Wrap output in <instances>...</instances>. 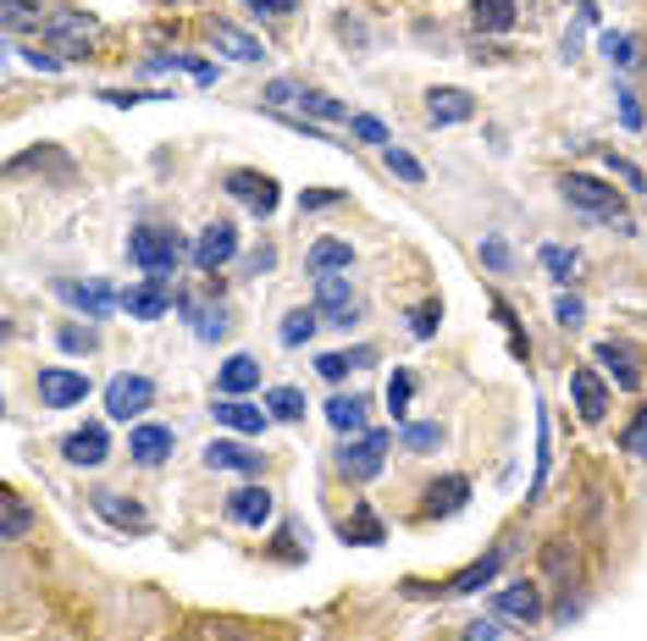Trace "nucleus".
Listing matches in <instances>:
<instances>
[{
    "label": "nucleus",
    "instance_id": "f257e3e1",
    "mask_svg": "<svg viewBox=\"0 0 647 641\" xmlns=\"http://www.w3.org/2000/svg\"><path fill=\"white\" fill-rule=\"evenodd\" d=\"M564 200H571L576 211H587V216H598V222H609L614 233H636V222L625 216V200H620V189H609L603 177L571 171V177H564Z\"/></svg>",
    "mask_w": 647,
    "mask_h": 641
},
{
    "label": "nucleus",
    "instance_id": "f03ea898",
    "mask_svg": "<svg viewBox=\"0 0 647 641\" xmlns=\"http://www.w3.org/2000/svg\"><path fill=\"white\" fill-rule=\"evenodd\" d=\"M39 39H45L61 61H84V56L95 50L100 28H95L84 12H50V17H45V28H39Z\"/></svg>",
    "mask_w": 647,
    "mask_h": 641
},
{
    "label": "nucleus",
    "instance_id": "7ed1b4c3",
    "mask_svg": "<svg viewBox=\"0 0 647 641\" xmlns=\"http://www.w3.org/2000/svg\"><path fill=\"white\" fill-rule=\"evenodd\" d=\"M178 254H183V244H178V233H167V227H139V233L128 238V260L144 265V271H155V277H167V271L178 265Z\"/></svg>",
    "mask_w": 647,
    "mask_h": 641
},
{
    "label": "nucleus",
    "instance_id": "20e7f679",
    "mask_svg": "<svg viewBox=\"0 0 647 641\" xmlns=\"http://www.w3.org/2000/svg\"><path fill=\"white\" fill-rule=\"evenodd\" d=\"M315 310L327 327H355L360 321V299L349 288V277H338V271H315Z\"/></svg>",
    "mask_w": 647,
    "mask_h": 641
},
{
    "label": "nucleus",
    "instance_id": "39448f33",
    "mask_svg": "<svg viewBox=\"0 0 647 641\" xmlns=\"http://www.w3.org/2000/svg\"><path fill=\"white\" fill-rule=\"evenodd\" d=\"M387 448H393L387 431H360V437L338 453V471H344L349 482H371V476L387 465Z\"/></svg>",
    "mask_w": 647,
    "mask_h": 641
},
{
    "label": "nucleus",
    "instance_id": "423d86ee",
    "mask_svg": "<svg viewBox=\"0 0 647 641\" xmlns=\"http://www.w3.org/2000/svg\"><path fill=\"white\" fill-rule=\"evenodd\" d=\"M155 404V382L149 377H111L106 382V415L111 420H139Z\"/></svg>",
    "mask_w": 647,
    "mask_h": 641
},
{
    "label": "nucleus",
    "instance_id": "0eeeda50",
    "mask_svg": "<svg viewBox=\"0 0 647 641\" xmlns=\"http://www.w3.org/2000/svg\"><path fill=\"white\" fill-rule=\"evenodd\" d=\"M39 399L50 409H72L89 399V377L84 371H67V365H56V371H39Z\"/></svg>",
    "mask_w": 647,
    "mask_h": 641
},
{
    "label": "nucleus",
    "instance_id": "6e6552de",
    "mask_svg": "<svg viewBox=\"0 0 647 641\" xmlns=\"http://www.w3.org/2000/svg\"><path fill=\"white\" fill-rule=\"evenodd\" d=\"M499 619H515V625H537L542 614H548V603H542V586H531V581H515V586H499Z\"/></svg>",
    "mask_w": 647,
    "mask_h": 641
},
{
    "label": "nucleus",
    "instance_id": "1a4fd4ad",
    "mask_svg": "<svg viewBox=\"0 0 647 641\" xmlns=\"http://www.w3.org/2000/svg\"><path fill=\"white\" fill-rule=\"evenodd\" d=\"M592 359H598V365H609L614 388H625V393H636V388H642V365H636V348H631V343L603 337V343L592 348Z\"/></svg>",
    "mask_w": 647,
    "mask_h": 641
},
{
    "label": "nucleus",
    "instance_id": "9d476101",
    "mask_svg": "<svg viewBox=\"0 0 647 641\" xmlns=\"http://www.w3.org/2000/svg\"><path fill=\"white\" fill-rule=\"evenodd\" d=\"M227 194L244 200L255 216H272V211H277V182H272L266 171H232V177H227Z\"/></svg>",
    "mask_w": 647,
    "mask_h": 641
},
{
    "label": "nucleus",
    "instance_id": "9b49d317",
    "mask_svg": "<svg viewBox=\"0 0 647 641\" xmlns=\"http://www.w3.org/2000/svg\"><path fill=\"white\" fill-rule=\"evenodd\" d=\"M232 254H238V233H232V222H211V227L200 233V244H194V265H200V271H221Z\"/></svg>",
    "mask_w": 647,
    "mask_h": 641
},
{
    "label": "nucleus",
    "instance_id": "f8f14e48",
    "mask_svg": "<svg viewBox=\"0 0 647 641\" xmlns=\"http://www.w3.org/2000/svg\"><path fill=\"white\" fill-rule=\"evenodd\" d=\"M272 509H277V498H272L266 487H238V492L227 498V520H232V525H250V531H261V525L272 520Z\"/></svg>",
    "mask_w": 647,
    "mask_h": 641
},
{
    "label": "nucleus",
    "instance_id": "ddd939ff",
    "mask_svg": "<svg viewBox=\"0 0 647 641\" xmlns=\"http://www.w3.org/2000/svg\"><path fill=\"white\" fill-rule=\"evenodd\" d=\"M571 393H576L582 420H603V415H609V388L598 382L592 365H576V371H571Z\"/></svg>",
    "mask_w": 647,
    "mask_h": 641
},
{
    "label": "nucleus",
    "instance_id": "4468645a",
    "mask_svg": "<svg viewBox=\"0 0 647 641\" xmlns=\"http://www.w3.org/2000/svg\"><path fill=\"white\" fill-rule=\"evenodd\" d=\"M205 465H211V471H238V476H261V453L244 448V442L216 437V442L205 448Z\"/></svg>",
    "mask_w": 647,
    "mask_h": 641
},
{
    "label": "nucleus",
    "instance_id": "2eb2a0df",
    "mask_svg": "<svg viewBox=\"0 0 647 641\" xmlns=\"http://www.w3.org/2000/svg\"><path fill=\"white\" fill-rule=\"evenodd\" d=\"M61 453H67V465H77V471H95L106 453H111V442H106V431L100 426H84V431H72L67 442H61Z\"/></svg>",
    "mask_w": 647,
    "mask_h": 641
},
{
    "label": "nucleus",
    "instance_id": "dca6fc26",
    "mask_svg": "<svg viewBox=\"0 0 647 641\" xmlns=\"http://www.w3.org/2000/svg\"><path fill=\"white\" fill-rule=\"evenodd\" d=\"M504 559H510V547H493V554L488 559H476V565H465L443 592H454V597H470V592H481V586H488V581H499V570H504Z\"/></svg>",
    "mask_w": 647,
    "mask_h": 641
},
{
    "label": "nucleus",
    "instance_id": "f3484780",
    "mask_svg": "<svg viewBox=\"0 0 647 641\" xmlns=\"http://www.w3.org/2000/svg\"><path fill=\"white\" fill-rule=\"evenodd\" d=\"M427 117L438 128H454V122H470L476 117V100L465 95V88H432V95H427Z\"/></svg>",
    "mask_w": 647,
    "mask_h": 641
},
{
    "label": "nucleus",
    "instance_id": "a211bd4d",
    "mask_svg": "<svg viewBox=\"0 0 647 641\" xmlns=\"http://www.w3.org/2000/svg\"><path fill=\"white\" fill-rule=\"evenodd\" d=\"M56 294H61L67 305H77V310H84L89 321H100V316H111V305H122V299H117L106 283H61Z\"/></svg>",
    "mask_w": 647,
    "mask_h": 641
},
{
    "label": "nucleus",
    "instance_id": "6ab92c4d",
    "mask_svg": "<svg viewBox=\"0 0 647 641\" xmlns=\"http://www.w3.org/2000/svg\"><path fill=\"white\" fill-rule=\"evenodd\" d=\"M172 426H133V437H128V453H133V460L139 465H160V460H167V453H172Z\"/></svg>",
    "mask_w": 647,
    "mask_h": 641
},
{
    "label": "nucleus",
    "instance_id": "aec40b11",
    "mask_svg": "<svg viewBox=\"0 0 647 641\" xmlns=\"http://www.w3.org/2000/svg\"><path fill=\"white\" fill-rule=\"evenodd\" d=\"M216 388H221V399H238V393L261 388V365H255V354H232L221 371H216Z\"/></svg>",
    "mask_w": 647,
    "mask_h": 641
},
{
    "label": "nucleus",
    "instance_id": "412c9836",
    "mask_svg": "<svg viewBox=\"0 0 647 641\" xmlns=\"http://www.w3.org/2000/svg\"><path fill=\"white\" fill-rule=\"evenodd\" d=\"M211 415H216L221 426H232V431H244V437H261L266 420H272V409H255V404H244V399H221Z\"/></svg>",
    "mask_w": 647,
    "mask_h": 641
},
{
    "label": "nucleus",
    "instance_id": "4be33fe9",
    "mask_svg": "<svg viewBox=\"0 0 647 641\" xmlns=\"http://www.w3.org/2000/svg\"><path fill=\"white\" fill-rule=\"evenodd\" d=\"M211 45H216L221 56H232V61H261V56H266L261 39H250L244 28H232V23H211Z\"/></svg>",
    "mask_w": 647,
    "mask_h": 641
},
{
    "label": "nucleus",
    "instance_id": "5701e85b",
    "mask_svg": "<svg viewBox=\"0 0 647 641\" xmlns=\"http://www.w3.org/2000/svg\"><path fill=\"white\" fill-rule=\"evenodd\" d=\"M167 305H172V299H167V288H160V277H155L149 288H128V294H122V310H128L133 321H160V316H167Z\"/></svg>",
    "mask_w": 647,
    "mask_h": 641
},
{
    "label": "nucleus",
    "instance_id": "b1692460",
    "mask_svg": "<svg viewBox=\"0 0 647 641\" xmlns=\"http://www.w3.org/2000/svg\"><path fill=\"white\" fill-rule=\"evenodd\" d=\"M95 509H100L111 525H122V531H149V514H144L139 503H122V492H95Z\"/></svg>",
    "mask_w": 647,
    "mask_h": 641
},
{
    "label": "nucleus",
    "instance_id": "393cba45",
    "mask_svg": "<svg viewBox=\"0 0 647 641\" xmlns=\"http://www.w3.org/2000/svg\"><path fill=\"white\" fill-rule=\"evenodd\" d=\"M470 23H476L481 34L515 28V0H470Z\"/></svg>",
    "mask_w": 647,
    "mask_h": 641
},
{
    "label": "nucleus",
    "instance_id": "a878e982",
    "mask_svg": "<svg viewBox=\"0 0 647 641\" xmlns=\"http://www.w3.org/2000/svg\"><path fill=\"white\" fill-rule=\"evenodd\" d=\"M542 570H548L553 581H571V575H576V542H571V536H548V542H542Z\"/></svg>",
    "mask_w": 647,
    "mask_h": 641
},
{
    "label": "nucleus",
    "instance_id": "bb28decb",
    "mask_svg": "<svg viewBox=\"0 0 647 641\" xmlns=\"http://www.w3.org/2000/svg\"><path fill=\"white\" fill-rule=\"evenodd\" d=\"M465 498H470V482L465 476H443L427 492V514H454V509H465Z\"/></svg>",
    "mask_w": 647,
    "mask_h": 641
},
{
    "label": "nucleus",
    "instance_id": "cd10ccee",
    "mask_svg": "<svg viewBox=\"0 0 647 641\" xmlns=\"http://www.w3.org/2000/svg\"><path fill=\"white\" fill-rule=\"evenodd\" d=\"M327 420H333V431H349V437L366 431V399H355V393L344 399V393H338V399L327 404Z\"/></svg>",
    "mask_w": 647,
    "mask_h": 641
},
{
    "label": "nucleus",
    "instance_id": "c85d7f7f",
    "mask_svg": "<svg viewBox=\"0 0 647 641\" xmlns=\"http://www.w3.org/2000/svg\"><path fill=\"white\" fill-rule=\"evenodd\" d=\"M315 327H321V310H288V321H283V348H299V343H310L315 337Z\"/></svg>",
    "mask_w": 647,
    "mask_h": 641
},
{
    "label": "nucleus",
    "instance_id": "c756f323",
    "mask_svg": "<svg viewBox=\"0 0 647 641\" xmlns=\"http://www.w3.org/2000/svg\"><path fill=\"white\" fill-rule=\"evenodd\" d=\"M366 359H371V348H349V354H321V359H315V371L327 377V382H344V377L355 371V365H366Z\"/></svg>",
    "mask_w": 647,
    "mask_h": 641
},
{
    "label": "nucleus",
    "instance_id": "7c9ffc66",
    "mask_svg": "<svg viewBox=\"0 0 647 641\" xmlns=\"http://www.w3.org/2000/svg\"><path fill=\"white\" fill-rule=\"evenodd\" d=\"M349 260H355V254H349L344 238H321V244L310 249V265H315V271H349Z\"/></svg>",
    "mask_w": 647,
    "mask_h": 641
},
{
    "label": "nucleus",
    "instance_id": "2f4dec72",
    "mask_svg": "<svg viewBox=\"0 0 647 641\" xmlns=\"http://www.w3.org/2000/svg\"><path fill=\"white\" fill-rule=\"evenodd\" d=\"M266 409H272V420H299L304 415V393L299 388H272L266 393Z\"/></svg>",
    "mask_w": 647,
    "mask_h": 641
},
{
    "label": "nucleus",
    "instance_id": "473e14b6",
    "mask_svg": "<svg viewBox=\"0 0 647 641\" xmlns=\"http://www.w3.org/2000/svg\"><path fill=\"white\" fill-rule=\"evenodd\" d=\"M310 117H321V122H344L349 117V106L344 100H333V95H321V88H304V100H299Z\"/></svg>",
    "mask_w": 647,
    "mask_h": 641
},
{
    "label": "nucleus",
    "instance_id": "72a5a7b5",
    "mask_svg": "<svg viewBox=\"0 0 647 641\" xmlns=\"http://www.w3.org/2000/svg\"><path fill=\"white\" fill-rule=\"evenodd\" d=\"M410 393H416V377H410V371H393V382H387V409H393V420L410 415Z\"/></svg>",
    "mask_w": 647,
    "mask_h": 641
},
{
    "label": "nucleus",
    "instance_id": "f704fd0d",
    "mask_svg": "<svg viewBox=\"0 0 647 641\" xmlns=\"http://www.w3.org/2000/svg\"><path fill=\"white\" fill-rule=\"evenodd\" d=\"M0 509H7V525H0V531H7V542H23L28 536V503L17 492H7V498H0Z\"/></svg>",
    "mask_w": 647,
    "mask_h": 641
},
{
    "label": "nucleus",
    "instance_id": "c9c22d12",
    "mask_svg": "<svg viewBox=\"0 0 647 641\" xmlns=\"http://www.w3.org/2000/svg\"><path fill=\"white\" fill-rule=\"evenodd\" d=\"M438 442H443V426H438V420L404 426V448H410V453H427V448H438Z\"/></svg>",
    "mask_w": 647,
    "mask_h": 641
},
{
    "label": "nucleus",
    "instance_id": "e433bc0d",
    "mask_svg": "<svg viewBox=\"0 0 647 641\" xmlns=\"http://www.w3.org/2000/svg\"><path fill=\"white\" fill-rule=\"evenodd\" d=\"M542 265L553 271L559 283H571V277H576V254H571V249H559V244H548V249H542Z\"/></svg>",
    "mask_w": 647,
    "mask_h": 641
},
{
    "label": "nucleus",
    "instance_id": "4c0bfd02",
    "mask_svg": "<svg viewBox=\"0 0 647 641\" xmlns=\"http://www.w3.org/2000/svg\"><path fill=\"white\" fill-rule=\"evenodd\" d=\"M625 453H631V460H647V409H636V420L625 426Z\"/></svg>",
    "mask_w": 647,
    "mask_h": 641
},
{
    "label": "nucleus",
    "instance_id": "58836bf2",
    "mask_svg": "<svg viewBox=\"0 0 647 641\" xmlns=\"http://www.w3.org/2000/svg\"><path fill=\"white\" fill-rule=\"evenodd\" d=\"M299 100H304V88L293 78H272L266 83V106H299Z\"/></svg>",
    "mask_w": 647,
    "mask_h": 641
},
{
    "label": "nucleus",
    "instance_id": "ea45409f",
    "mask_svg": "<svg viewBox=\"0 0 647 641\" xmlns=\"http://www.w3.org/2000/svg\"><path fill=\"white\" fill-rule=\"evenodd\" d=\"M387 171H393V177H404V182H421V177H427L416 155H404V150H393V144H387Z\"/></svg>",
    "mask_w": 647,
    "mask_h": 641
},
{
    "label": "nucleus",
    "instance_id": "a19ab883",
    "mask_svg": "<svg viewBox=\"0 0 647 641\" xmlns=\"http://www.w3.org/2000/svg\"><path fill=\"white\" fill-rule=\"evenodd\" d=\"M95 343H100V337H95L89 327H61V348H67V354H95Z\"/></svg>",
    "mask_w": 647,
    "mask_h": 641
},
{
    "label": "nucleus",
    "instance_id": "79ce46f5",
    "mask_svg": "<svg viewBox=\"0 0 647 641\" xmlns=\"http://www.w3.org/2000/svg\"><path fill=\"white\" fill-rule=\"evenodd\" d=\"M582 316H587V305L576 294H559V305H553V321L559 327H582Z\"/></svg>",
    "mask_w": 647,
    "mask_h": 641
},
{
    "label": "nucleus",
    "instance_id": "37998d69",
    "mask_svg": "<svg viewBox=\"0 0 647 641\" xmlns=\"http://www.w3.org/2000/svg\"><path fill=\"white\" fill-rule=\"evenodd\" d=\"M603 56H609L614 67H631V61H636V45H631L625 34H603Z\"/></svg>",
    "mask_w": 647,
    "mask_h": 641
},
{
    "label": "nucleus",
    "instance_id": "c03bdc74",
    "mask_svg": "<svg viewBox=\"0 0 647 641\" xmlns=\"http://www.w3.org/2000/svg\"><path fill=\"white\" fill-rule=\"evenodd\" d=\"M23 61H28L34 72H61V67H67L56 50H39V45H28V50H23Z\"/></svg>",
    "mask_w": 647,
    "mask_h": 641
},
{
    "label": "nucleus",
    "instance_id": "a18cd8bd",
    "mask_svg": "<svg viewBox=\"0 0 647 641\" xmlns=\"http://www.w3.org/2000/svg\"><path fill=\"white\" fill-rule=\"evenodd\" d=\"M438 321H443V310H438V305H421V310L410 316V332H416V337H432Z\"/></svg>",
    "mask_w": 647,
    "mask_h": 641
},
{
    "label": "nucleus",
    "instance_id": "49530a36",
    "mask_svg": "<svg viewBox=\"0 0 647 641\" xmlns=\"http://www.w3.org/2000/svg\"><path fill=\"white\" fill-rule=\"evenodd\" d=\"M100 100H111V106H144V100H172V95H167V88H155V95H133V88L122 95V88H106Z\"/></svg>",
    "mask_w": 647,
    "mask_h": 641
},
{
    "label": "nucleus",
    "instance_id": "de8ad7c7",
    "mask_svg": "<svg viewBox=\"0 0 647 641\" xmlns=\"http://www.w3.org/2000/svg\"><path fill=\"white\" fill-rule=\"evenodd\" d=\"M349 128H355V139H366V144H387V128H382L376 117H355Z\"/></svg>",
    "mask_w": 647,
    "mask_h": 641
},
{
    "label": "nucleus",
    "instance_id": "09e8293b",
    "mask_svg": "<svg viewBox=\"0 0 647 641\" xmlns=\"http://www.w3.org/2000/svg\"><path fill=\"white\" fill-rule=\"evenodd\" d=\"M481 260H488L493 271H510V265H515V254H510L499 238H488V244H481Z\"/></svg>",
    "mask_w": 647,
    "mask_h": 641
},
{
    "label": "nucleus",
    "instance_id": "8fccbe9b",
    "mask_svg": "<svg viewBox=\"0 0 647 641\" xmlns=\"http://www.w3.org/2000/svg\"><path fill=\"white\" fill-rule=\"evenodd\" d=\"M327 205H344V194L338 189H315V194L299 200V211H327Z\"/></svg>",
    "mask_w": 647,
    "mask_h": 641
},
{
    "label": "nucleus",
    "instance_id": "3c124183",
    "mask_svg": "<svg viewBox=\"0 0 647 641\" xmlns=\"http://www.w3.org/2000/svg\"><path fill=\"white\" fill-rule=\"evenodd\" d=\"M609 171H614V177L625 182V189H642V171H636L631 161H620V155H609Z\"/></svg>",
    "mask_w": 647,
    "mask_h": 641
},
{
    "label": "nucleus",
    "instance_id": "603ef678",
    "mask_svg": "<svg viewBox=\"0 0 647 641\" xmlns=\"http://www.w3.org/2000/svg\"><path fill=\"white\" fill-rule=\"evenodd\" d=\"M200 337H205V343L227 337V316H221V310H216V316H200Z\"/></svg>",
    "mask_w": 647,
    "mask_h": 641
},
{
    "label": "nucleus",
    "instance_id": "864d4df0",
    "mask_svg": "<svg viewBox=\"0 0 647 641\" xmlns=\"http://www.w3.org/2000/svg\"><path fill=\"white\" fill-rule=\"evenodd\" d=\"M620 100V117H625V128H642V106H636V95L625 88V95H614Z\"/></svg>",
    "mask_w": 647,
    "mask_h": 641
},
{
    "label": "nucleus",
    "instance_id": "5fc2aeb1",
    "mask_svg": "<svg viewBox=\"0 0 647 641\" xmlns=\"http://www.w3.org/2000/svg\"><path fill=\"white\" fill-rule=\"evenodd\" d=\"M465 641H499V625H493V619H476V625L465 630Z\"/></svg>",
    "mask_w": 647,
    "mask_h": 641
},
{
    "label": "nucleus",
    "instance_id": "6e6d98bb",
    "mask_svg": "<svg viewBox=\"0 0 647 641\" xmlns=\"http://www.w3.org/2000/svg\"><path fill=\"white\" fill-rule=\"evenodd\" d=\"M250 7H255V12H272V17H288L299 0H250Z\"/></svg>",
    "mask_w": 647,
    "mask_h": 641
}]
</instances>
